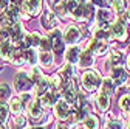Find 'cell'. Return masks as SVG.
<instances>
[{
	"label": "cell",
	"mask_w": 130,
	"mask_h": 129,
	"mask_svg": "<svg viewBox=\"0 0 130 129\" xmlns=\"http://www.w3.org/2000/svg\"><path fill=\"white\" fill-rule=\"evenodd\" d=\"M101 84V76L96 70H87L84 75H82V86L88 90V92H93L99 87Z\"/></svg>",
	"instance_id": "cell-1"
},
{
	"label": "cell",
	"mask_w": 130,
	"mask_h": 129,
	"mask_svg": "<svg viewBox=\"0 0 130 129\" xmlns=\"http://www.w3.org/2000/svg\"><path fill=\"white\" fill-rule=\"evenodd\" d=\"M14 86L19 92H25V90H29L32 83H31V78L25 73V72H20L15 75V79H14Z\"/></svg>",
	"instance_id": "cell-2"
},
{
	"label": "cell",
	"mask_w": 130,
	"mask_h": 129,
	"mask_svg": "<svg viewBox=\"0 0 130 129\" xmlns=\"http://www.w3.org/2000/svg\"><path fill=\"white\" fill-rule=\"evenodd\" d=\"M22 9L25 12V16H37L42 9V3L40 0H25L23 5H22Z\"/></svg>",
	"instance_id": "cell-3"
},
{
	"label": "cell",
	"mask_w": 130,
	"mask_h": 129,
	"mask_svg": "<svg viewBox=\"0 0 130 129\" xmlns=\"http://www.w3.org/2000/svg\"><path fill=\"white\" fill-rule=\"evenodd\" d=\"M84 5H85V0H67V9L74 16L76 19L82 17Z\"/></svg>",
	"instance_id": "cell-4"
},
{
	"label": "cell",
	"mask_w": 130,
	"mask_h": 129,
	"mask_svg": "<svg viewBox=\"0 0 130 129\" xmlns=\"http://www.w3.org/2000/svg\"><path fill=\"white\" fill-rule=\"evenodd\" d=\"M127 36H128L127 30H125L122 22H116L115 25L111 27V37L113 39H116L119 42H124V41H127Z\"/></svg>",
	"instance_id": "cell-5"
},
{
	"label": "cell",
	"mask_w": 130,
	"mask_h": 129,
	"mask_svg": "<svg viewBox=\"0 0 130 129\" xmlns=\"http://www.w3.org/2000/svg\"><path fill=\"white\" fill-rule=\"evenodd\" d=\"M28 110H29V115H31V120L32 121H40L42 120V117H43V107H42V104L37 100H34V101L29 103Z\"/></svg>",
	"instance_id": "cell-6"
},
{
	"label": "cell",
	"mask_w": 130,
	"mask_h": 129,
	"mask_svg": "<svg viewBox=\"0 0 130 129\" xmlns=\"http://www.w3.org/2000/svg\"><path fill=\"white\" fill-rule=\"evenodd\" d=\"M111 19H113V14H111V11H108V9H99L98 11V23H99L101 27H102V30H105L107 31V28H108V23L111 22Z\"/></svg>",
	"instance_id": "cell-7"
},
{
	"label": "cell",
	"mask_w": 130,
	"mask_h": 129,
	"mask_svg": "<svg viewBox=\"0 0 130 129\" xmlns=\"http://www.w3.org/2000/svg\"><path fill=\"white\" fill-rule=\"evenodd\" d=\"M68 114H70V106L67 104V101H65V100H59L56 103V115H57V118L65 121L68 118Z\"/></svg>",
	"instance_id": "cell-8"
},
{
	"label": "cell",
	"mask_w": 130,
	"mask_h": 129,
	"mask_svg": "<svg viewBox=\"0 0 130 129\" xmlns=\"http://www.w3.org/2000/svg\"><path fill=\"white\" fill-rule=\"evenodd\" d=\"M42 25L46 28V30H53L57 27V17L53 11H45L43 17H42Z\"/></svg>",
	"instance_id": "cell-9"
},
{
	"label": "cell",
	"mask_w": 130,
	"mask_h": 129,
	"mask_svg": "<svg viewBox=\"0 0 130 129\" xmlns=\"http://www.w3.org/2000/svg\"><path fill=\"white\" fill-rule=\"evenodd\" d=\"M50 42H51L53 50H54L57 55L63 51V42H62V37H60V33H59V31H53V33H51Z\"/></svg>",
	"instance_id": "cell-10"
},
{
	"label": "cell",
	"mask_w": 130,
	"mask_h": 129,
	"mask_svg": "<svg viewBox=\"0 0 130 129\" xmlns=\"http://www.w3.org/2000/svg\"><path fill=\"white\" fill-rule=\"evenodd\" d=\"M111 79L115 81V84L121 86L125 83V79H127V75H125V70L121 67V66H116V67H113V72H111Z\"/></svg>",
	"instance_id": "cell-11"
},
{
	"label": "cell",
	"mask_w": 130,
	"mask_h": 129,
	"mask_svg": "<svg viewBox=\"0 0 130 129\" xmlns=\"http://www.w3.org/2000/svg\"><path fill=\"white\" fill-rule=\"evenodd\" d=\"M79 37H80L79 28H76V27H67V30H65V42L74 44V42L79 41Z\"/></svg>",
	"instance_id": "cell-12"
},
{
	"label": "cell",
	"mask_w": 130,
	"mask_h": 129,
	"mask_svg": "<svg viewBox=\"0 0 130 129\" xmlns=\"http://www.w3.org/2000/svg\"><path fill=\"white\" fill-rule=\"evenodd\" d=\"M6 33H8V36H9V39L12 42H20V39H22V25L19 22L12 23V27L6 31Z\"/></svg>",
	"instance_id": "cell-13"
},
{
	"label": "cell",
	"mask_w": 130,
	"mask_h": 129,
	"mask_svg": "<svg viewBox=\"0 0 130 129\" xmlns=\"http://www.w3.org/2000/svg\"><path fill=\"white\" fill-rule=\"evenodd\" d=\"M40 44V36L37 33H32V34H26L23 39H22V47L23 48H28V47H34V45H39Z\"/></svg>",
	"instance_id": "cell-14"
},
{
	"label": "cell",
	"mask_w": 130,
	"mask_h": 129,
	"mask_svg": "<svg viewBox=\"0 0 130 129\" xmlns=\"http://www.w3.org/2000/svg\"><path fill=\"white\" fill-rule=\"evenodd\" d=\"M12 51H14V47H12L11 41L6 39V41H3L2 44H0V56H2V58L9 59L11 55H12Z\"/></svg>",
	"instance_id": "cell-15"
},
{
	"label": "cell",
	"mask_w": 130,
	"mask_h": 129,
	"mask_svg": "<svg viewBox=\"0 0 130 129\" xmlns=\"http://www.w3.org/2000/svg\"><path fill=\"white\" fill-rule=\"evenodd\" d=\"M48 84H50V89L53 92H57V90H62L63 87V78L60 75H53L51 79L48 81Z\"/></svg>",
	"instance_id": "cell-16"
},
{
	"label": "cell",
	"mask_w": 130,
	"mask_h": 129,
	"mask_svg": "<svg viewBox=\"0 0 130 129\" xmlns=\"http://www.w3.org/2000/svg\"><path fill=\"white\" fill-rule=\"evenodd\" d=\"M25 51L23 50H15L14 48V51H12V55H11V58H9V61L12 62V64H15V66H22V64L25 62Z\"/></svg>",
	"instance_id": "cell-17"
},
{
	"label": "cell",
	"mask_w": 130,
	"mask_h": 129,
	"mask_svg": "<svg viewBox=\"0 0 130 129\" xmlns=\"http://www.w3.org/2000/svg\"><path fill=\"white\" fill-rule=\"evenodd\" d=\"M34 86H36V96H39V98H40L43 93H46L48 89H50V84H48V81H46L45 78L39 79V81H37Z\"/></svg>",
	"instance_id": "cell-18"
},
{
	"label": "cell",
	"mask_w": 130,
	"mask_h": 129,
	"mask_svg": "<svg viewBox=\"0 0 130 129\" xmlns=\"http://www.w3.org/2000/svg\"><path fill=\"white\" fill-rule=\"evenodd\" d=\"M40 100H42V104H45V106H53L57 101V93L56 92H46L40 96Z\"/></svg>",
	"instance_id": "cell-19"
},
{
	"label": "cell",
	"mask_w": 130,
	"mask_h": 129,
	"mask_svg": "<svg viewBox=\"0 0 130 129\" xmlns=\"http://www.w3.org/2000/svg\"><path fill=\"white\" fill-rule=\"evenodd\" d=\"M96 103H98V107H99L101 110H107L108 106H110V98H108V95L107 93H99L98 95V98H96Z\"/></svg>",
	"instance_id": "cell-20"
},
{
	"label": "cell",
	"mask_w": 130,
	"mask_h": 129,
	"mask_svg": "<svg viewBox=\"0 0 130 129\" xmlns=\"http://www.w3.org/2000/svg\"><path fill=\"white\" fill-rule=\"evenodd\" d=\"M79 56H80V50L77 47H71L68 48V51H67V61L70 64H76L79 61Z\"/></svg>",
	"instance_id": "cell-21"
},
{
	"label": "cell",
	"mask_w": 130,
	"mask_h": 129,
	"mask_svg": "<svg viewBox=\"0 0 130 129\" xmlns=\"http://www.w3.org/2000/svg\"><path fill=\"white\" fill-rule=\"evenodd\" d=\"M15 22H17V20H15L11 14H8V12L3 16L2 19H0V23H2V30H3V31H8V30L12 27V23H15Z\"/></svg>",
	"instance_id": "cell-22"
},
{
	"label": "cell",
	"mask_w": 130,
	"mask_h": 129,
	"mask_svg": "<svg viewBox=\"0 0 130 129\" xmlns=\"http://www.w3.org/2000/svg\"><path fill=\"white\" fill-rule=\"evenodd\" d=\"M99 127V120H98V117H87L84 120V129H98Z\"/></svg>",
	"instance_id": "cell-23"
},
{
	"label": "cell",
	"mask_w": 130,
	"mask_h": 129,
	"mask_svg": "<svg viewBox=\"0 0 130 129\" xmlns=\"http://www.w3.org/2000/svg\"><path fill=\"white\" fill-rule=\"evenodd\" d=\"M79 61H80V64H82V67H90L91 64H93V56H91V51H90V50L84 51L82 55L79 56Z\"/></svg>",
	"instance_id": "cell-24"
},
{
	"label": "cell",
	"mask_w": 130,
	"mask_h": 129,
	"mask_svg": "<svg viewBox=\"0 0 130 129\" xmlns=\"http://www.w3.org/2000/svg\"><path fill=\"white\" fill-rule=\"evenodd\" d=\"M39 61H40L42 66L48 67V66H51V64H53V56L50 55V51H42L40 56H39Z\"/></svg>",
	"instance_id": "cell-25"
},
{
	"label": "cell",
	"mask_w": 130,
	"mask_h": 129,
	"mask_svg": "<svg viewBox=\"0 0 130 129\" xmlns=\"http://www.w3.org/2000/svg\"><path fill=\"white\" fill-rule=\"evenodd\" d=\"M11 110L14 112L15 115H17L19 112L22 110V100H20V98H12V100H11Z\"/></svg>",
	"instance_id": "cell-26"
},
{
	"label": "cell",
	"mask_w": 130,
	"mask_h": 129,
	"mask_svg": "<svg viewBox=\"0 0 130 129\" xmlns=\"http://www.w3.org/2000/svg\"><path fill=\"white\" fill-rule=\"evenodd\" d=\"M8 96H9V87L6 84H0V104H3Z\"/></svg>",
	"instance_id": "cell-27"
},
{
	"label": "cell",
	"mask_w": 130,
	"mask_h": 129,
	"mask_svg": "<svg viewBox=\"0 0 130 129\" xmlns=\"http://www.w3.org/2000/svg\"><path fill=\"white\" fill-rule=\"evenodd\" d=\"M119 106L122 110L125 112H130V95H124L121 96V100H119Z\"/></svg>",
	"instance_id": "cell-28"
},
{
	"label": "cell",
	"mask_w": 130,
	"mask_h": 129,
	"mask_svg": "<svg viewBox=\"0 0 130 129\" xmlns=\"http://www.w3.org/2000/svg\"><path fill=\"white\" fill-rule=\"evenodd\" d=\"M93 12H94V6L91 3H85L84 5V9H82V17L90 19L91 16H93Z\"/></svg>",
	"instance_id": "cell-29"
},
{
	"label": "cell",
	"mask_w": 130,
	"mask_h": 129,
	"mask_svg": "<svg viewBox=\"0 0 130 129\" xmlns=\"http://www.w3.org/2000/svg\"><path fill=\"white\" fill-rule=\"evenodd\" d=\"M102 89H104V93H113V90H115V86H113V81L110 78L104 79V84H102Z\"/></svg>",
	"instance_id": "cell-30"
},
{
	"label": "cell",
	"mask_w": 130,
	"mask_h": 129,
	"mask_svg": "<svg viewBox=\"0 0 130 129\" xmlns=\"http://www.w3.org/2000/svg\"><path fill=\"white\" fill-rule=\"evenodd\" d=\"M94 37H96V41H99V42H102V41H107V39L110 37V34L107 33L105 30H99V31H96V34H94Z\"/></svg>",
	"instance_id": "cell-31"
},
{
	"label": "cell",
	"mask_w": 130,
	"mask_h": 129,
	"mask_svg": "<svg viewBox=\"0 0 130 129\" xmlns=\"http://www.w3.org/2000/svg\"><path fill=\"white\" fill-rule=\"evenodd\" d=\"M124 62V56L121 55V53H115V55H113L111 56V64H113V66H121V64Z\"/></svg>",
	"instance_id": "cell-32"
},
{
	"label": "cell",
	"mask_w": 130,
	"mask_h": 129,
	"mask_svg": "<svg viewBox=\"0 0 130 129\" xmlns=\"http://www.w3.org/2000/svg\"><path fill=\"white\" fill-rule=\"evenodd\" d=\"M108 2L113 5V8H115L118 12L124 11V2H122V0H108Z\"/></svg>",
	"instance_id": "cell-33"
},
{
	"label": "cell",
	"mask_w": 130,
	"mask_h": 129,
	"mask_svg": "<svg viewBox=\"0 0 130 129\" xmlns=\"http://www.w3.org/2000/svg\"><path fill=\"white\" fill-rule=\"evenodd\" d=\"M43 76H42V73H40V70L39 69H32V76H31V83L32 84H36L39 79H42Z\"/></svg>",
	"instance_id": "cell-34"
},
{
	"label": "cell",
	"mask_w": 130,
	"mask_h": 129,
	"mask_svg": "<svg viewBox=\"0 0 130 129\" xmlns=\"http://www.w3.org/2000/svg\"><path fill=\"white\" fill-rule=\"evenodd\" d=\"M25 58L32 64V66H34L36 64V61H37V58H36V53L32 51V50H28V51H25Z\"/></svg>",
	"instance_id": "cell-35"
},
{
	"label": "cell",
	"mask_w": 130,
	"mask_h": 129,
	"mask_svg": "<svg viewBox=\"0 0 130 129\" xmlns=\"http://www.w3.org/2000/svg\"><path fill=\"white\" fill-rule=\"evenodd\" d=\"M8 118V107L5 104H0V121H5Z\"/></svg>",
	"instance_id": "cell-36"
},
{
	"label": "cell",
	"mask_w": 130,
	"mask_h": 129,
	"mask_svg": "<svg viewBox=\"0 0 130 129\" xmlns=\"http://www.w3.org/2000/svg\"><path fill=\"white\" fill-rule=\"evenodd\" d=\"M40 47H42V50L43 51H48L51 48V42H50V37H46V39H40Z\"/></svg>",
	"instance_id": "cell-37"
},
{
	"label": "cell",
	"mask_w": 130,
	"mask_h": 129,
	"mask_svg": "<svg viewBox=\"0 0 130 129\" xmlns=\"http://www.w3.org/2000/svg\"><path fill=\"white\" fill-rule=\"evenodd\" d=\"M14 123H15V126H19V127H22V126L25 124V118H23L22 115H19V114H17V117L14 118Z\"/></svg>",
	"instance_id": "cell-38"
},
{
	"label": "cell",
	"mask_w": 130,
	"mask_h": 129,
	"mask_svg": "<svg viewBox=\"0 0 130 129\" xmlns=\"http://www.w3.org/2000/svg\"><path fill=\"white\" fill-rule=\"evenodd\" d=\"M107 129H121V124L118 121H110L107 124Z\"/></svg>",
	"instance_id": "cell-39"
},
{
	"label": "cell",
	"mask_w": 130,
	"mask_h": 129,
	"mask_svg": "<svg viewBox=\"0 0 130 129\" xmlns=\"http://www.w3.org/2000/svg\"><path fill=\"white\" fill-rule=\"evenodd\" d=\"M8 5H9V0H0V12H3Z\"/></svg>",
	"instance_id": "cell-40"
},
{
	"label": "cell",
	"mask_w": 130,
	"mask_h": 129,
	"mask_svg": "<svg viewBox=\"0 0 130 129\" xmlns=\"http://www.w3.org/2000/svg\"><path fill=\"white\" fill-rule=\"evenodd\" d=\"M6 39H8V33L3 31V30H0V44H2L3 41H6Z\"/></svg>",
	"instance_id": "cell-41"
},
{
	"label": "cell",
	"mask_w": 130,
	"mask_h": 129,
	"mask_svg": "<svg viewBox=\"0 0 130 129\" xmlns=\"http://www.w3.org/2000/svg\"><path fill=\"white\" fill-rule=\"evenodd\" d=\"M56 129H70L67 124H65V123H60V124H57V127Z\"/></svg>",
	"instance_id": "cell-42"
},
{
	"label": "cell",
	"mask_w": 130,
	"mask_h": 129,
	"mask_svg": "<svg viewBox=\"0 0 130 129\" xmlns=\"http://www.w3.org/2000/svg\"><path fill=\"white\" fill-rule=\"evenodd\" d=\"M127 19H128V22H130V9L127 11Z\"/></svg>",
	"instance_id": "cell-43"
},
{
	"label": "cell",
	"mask_w": 130,
	"mask_h": 129,
	"mask_svg": "<svg viewBox=\"0 0 130 129\" xmlns=\"http://www.w3.org/2000/svg\"><path fill=\"white\" fill-rule=\"evenodd\" d=\"M0 129H8V127L6 126H0Z\"/></svg>",
	"instance_id": "cell-44"
},
{
	"label": "cell",
	"mask_w": 130,
	"mask_h": 129,
	"mask_svg": "<svg viewBox=\"0 0 130 129\" xmlns=\"http://www.w3.org/2000/svg\"><path fill=\"white\" fill-rule=\"evenodd\" d=\"M128 69H130V56H128Z\"/></svg>",
	"instance_id": "cell-45"
},
{
	"label": "cell",
	"mask_w": 130,
	"mask_h": 129,
	"mask_svg": "<svg viewBox=\"0 0 130 129\" xmlns=\"http://www.w3.org/2000/svg\"><path fill=\"white\" fill-rule=\"evenodd\" d=\"M32 129H43V127H32Z\"/></svg>",
	"instance_id": "cell-46"
},
{
	"label": "cell",
	"mask_w": 130,
	"mask_h": 129,
	"mask_svg": "<svg viewBox=\"0 0 130 129\" xmlns=\"http://www.w3.org/2000/svg\"><path fill=\"white\" fill-rule=\"evenodd\" d=\"M128 129H130V123H128Z\"/></svg>",
	"instance_id": "cell-47"
},
{
	"label": "cell",
	"mask_w": 130,
	"mask_h": 129,
	"mask_svg": "<svg viewBox=\"0 0 130 129\" xmlns=\"http://www.w3.org/2000/svg\"><path fill=\"white\" fill-rule=\"evenodd\" d=\"M94 2H98V0H94Z\"/></svg>",
	"instance_id": "cell-48"
},
{
	"label": "cell",
	"mask_w": 130,
	"mask_h": 129,
	"mask_svg": "<svg viewBox=\"0 0 130 129\" xmlns=\"http://www.w3.org/2000/svg\"><path fill=\"white\" fill-rule=\"evenodd\" d=\"M0 123H2V121H0Z\"/></svg>",
	"instance_id": "cell-49"
},
{
	"label": "cell",
	"mask_w": 130,
	"mask_h": 129,
	"mask_svg": "<svg viewBox=\"0 0 130 129\" xmlns=\"http://www.w3.org/2000/svg\"><path fill=\"white\" fill-rule=\"evenodd\" d=\"M128 2H130V0H128Z\"/></svg>",
	"instance_id": "cell-50"
}]
</instances>
